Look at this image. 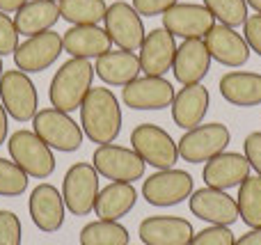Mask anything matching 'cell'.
Instances as JSON below:
<instances>
[{"label": "cell", "mask_w": 261, "mask_h": 245, "mask_svg": "<svg viewBox=\"0 0 261 245\" xmlns=\"http://www.w3.org/2000/svg\"><path fill=\"white\" fill-rule=\"evenodd\" d=\"M81 128L90 142L110 145L122 133V105L108 87H92L81 103Z\"/></svg>", "instance_id": "1"}, {"label": "cell", "mask_w": 261, "mask_h": 245, "mask_svg": "<svg viewBox=\"0 0 261 245\" xmlns=\"http://www.w3.org/2000/svg\"><path fill=\"white\" fill-rule=\"evenodd\" d=\"M94 76H96L94 64L90 60L69 58L55 71V76L50 78V87H48L50 105L69 115L73 110H81V103L85 101L87 92L92 90Z\"/></svg>", "instance_id": "2"}, {"label": "cell", "mask_w": 261, "mask_h": 245, "mask_svg": "<svg viewBox=\"0 0 261 245\" xmlns=\"http://www.w3.org/2000/svg\"><path fill=\"white\" fill-rule=\"evenodd\" d=\"M9 158L30 179H48L55 172V154L35 131H14L7 138Z\"/></svg>", "instance_id": "3"}, {"label": "cell", "mask_w": 261, "mask_h": 245, "mask_svg": "<svg viewBox=\"0 0 261 245\" xmlns=\"http://www.w3.org/2000/svg\"><path fill=\"white\" fill-rule=\"evenodd\" d=\"M32 131L53 151H62V154L78 151L83 140H85L81 124L69 113H62V110L53 108V105L37 110V115L32 117Z\"/></svg>", "instance_id": "4"}, {"label": "cell", "mask_w": 261, "mask_h": 245, "mask_svg": "<svg viewBox=\"0 0 261 245\" xmlns=\"http://www.w3.org/2000/svg\"><path fill=\"white\" fill-rule=\"evenodd\" d=\"M0 103L5 105L9 119L18 124L32 122L39 110V94L35 83L30 80V73L21 69H7L0 78Z\"/></svg>", "instance_id": "5"}, {"label": "cell", "mask_w": 261, "mask_h": 245, "mask_svg": "<svg viewBox=\"0 0 261 245\" xmlns=\"http://www.w3.org/2000/svg\"><path fill=\"white\" fill-rule=\"evenodd\" d=\"M130 149L156 170H170L179 160L176 142L158 124H138L130 131Z\"/></svg>", "instance_id": "6"}, {"label": "cell", "mask_w": 261, "mask_h": 245, "mask_svg": "<svg viewBox=\"0 0 261 245\" xmlns=\"http://www.w3.org/2000/svg\"><path fill=\"white\" fill-rule=\"evenodd\" d=\"M99 172L92 163H73L62 179V200L71 215H90L99 195Z\"/></svg>", "instance_id": "7"}, {"label": "cell", "mask_w": 261, "mask_h": 245, "mask_svg": "<svg viewBox=\"0 0 261 245\" xmlns=\"http://www.w3.org/2000/svg\"><path fill=\"white\" fill-rule=\"evenodd\" d=\"M195 190V179L186 170H156L151 177L144 179L142 197L151 206H176L186 202Z\"/></svg>", "instance_id": "8"}, {"label": "cell", "mask_w": 261, "mask_h": 245, "mask_svg": "<svg viewBox=\"0 0 261 245\" xmlns=\"http://www.w3.org/2000/svg\"><path fill=\"white\" fill-rule=\"evenodd\" d=\"M231 140V133L225 124L211 122V124H199V126L186 131L179 138L176 147H179V156L186 163H206L213 156L222 154Z\"/></svg>", "instance_id": "9"}, {"label": "cell", "mask_w": 261, "mask_h": 245, "mask_svg": "<svg viewBox=\"0 0 261 245\" xmlns=\"http://www.w3.org/2000/svg\"><path fill=\"white\" fill-rule=\"evenodd\" d=\"M92 165L99 172V177H106L110 181H122V183H133L144 177L147 163L135 154L133 149L122 145H99L92 156Z\"/></svg>", "instance_id": "10"}, {"label": "cell", "mask_w": 261, "mask_h": 245, "mask_svg": "<svg viewBox=\"0 0 261 245\" xmlns=\"http://www.w3.org/2000/svg\"><path fill=\"white\" fill-rule=\"evenodd\" d=\"M103 23L113 44H117L122 50H130V53L140 50L144 37H147V30H144L142 16L135 12L133 5L124 3V0L108 5Z\"/></svg>", "instance_id": "11"}, {"label": "cell", "mask_w": 261, "mask_h": 245, "mask_svg": "<svg viewBox=\"0 0 261 245\" xmlns=\"http://www.w3.org/2000/svg\"><path fill=\"white\" fill-rule=\"evenodd\" d=\"M62 35L53 30H46L41 35L28 37L23 44H18L16 53H14V64L16 69L25 73H39L44 69L53 67L58 58L62 55Z\"/></svg>", "instance_id": "12"}, {"label": "cell", "mask_w": 261, "mask_h": 245, "mask_svg": "<svg viewBox=\"0 0 261 245\" xmlns=\"http://www.w3.org/2000/svg\"><path fill=\"white\" fill-rule=\"evenodd\" d=\"M174 94V87L165 76H138L122 87V101L130 110L170 108Z\"/></svg>", "instance_id": "13"}, {"label": "cell", "mask_w": 261, "mask_h": 245, "mask_svg": "<svg viewBox=\"0 0 261 245\" xmlns=\"http://www.w3.org/2000/svg\"><path fill=\"white\" fill-rule=\"evenodd\" d=\"M216 25V18L204 5L176 3L163 14V28L179 39H204Z\"/></svg>", "instance_id": "14"}, {"label": "cell", "mask_w": 261, "mask_h": 245, "mask_svg": "<svg viewBox=\"0 0 261 245\" xmlns=\"http://www.w3.org/2000/svg\"><path fill=\"white\" fill-rule=\"evenodd\" d=\"M188 206L193 215L208 225H220V227H231L239 215V204L227 190H216V188H197L188 197Z\"/></svg>", "instance_id": "15"}, {"label": "cell", "mask_w": 261, "mask_h": 245, "mask_svg": "<svg viewBox=\"0 0 261 245\" xmlns=\"http://www.w3.org/2000/svg\"><path fill=\"white\" fill-rule=\"evenodd\" d=\"M28 211H30L32 225L44 234H53L62 229L64 218H67L62 193L53 183H39L37 188H32L30 200H28Z\"/></svg>", "instance_id": "16"}, {"label": "cell", "mask_w": 261, "mask_h": 245, "mask_svg": "<svg viewBox=\"0 0 261 245\" xmlns=\"http://www.w3.org/2000/svg\"><path fill=\"white\" fill-rule=\"evenodd\" d=\"M204 44H206L211 60H216L222 67L239 69L250 60V46L245 37L222 23H216L208 30V35L204 37Z\"/></svg>", "instance_id": "17"}, {"label": "cell", "mask_w": 261, "mask_h": 245, "mask_svg": "<svg viewBox=\"0 0 261 245\" xmlns=\"http://www.w3.org/2000/svg\"><path fill=\"white\" fill-rule=\"evenodd\" d=\"M142 245H188L195 229L179 215H149L138 227Z\"/></svg>", "instance_id": "18"}, {"label": "cell", "mask_w": 261, "mask_h": 245, "mask_svg": "<svg viewBox=\"0 0 261 245\" xmlns=\"http://www.w3.org/2000/svg\"><path fill=\"white\" fill-rule=\"evenodd\" d=\"M176 55V37L170 35L165 28H153L147 32L140 46V69L144 76H165L172 69Z\"/></svg>", "instance_id": "19"}, {"label": "cell", "mask_w": 261, "mask_h": 245, "mask_svg": "<svg viewBox=\"0 0 261 245\" xmlns=\"http://www.w3.org/2000/svg\"><path fill=\"white\" fill-rule=\"evenodd\" d=\"M250 163L243 154L236 151H222V154L213 156L211 160L204 163L202 179L208 188L216 190H229L236 188L250 177Z\"/></svg>", "instance_id": "20"}, {"label": "cell", "mask_w": 261, "mask_h": 245, "mask_svg": "<svg viewBox=\"0 0 261 245\" xmlns=\"http://www.w3.org/2000/svg\"><path fill=\"white\" fill-rule=\"evenodd\" d=\"M208 69H211V55L204 39H186L176 46L172 73L179 85H197L206 78Z\"/></svg>", "instance_id": "21"}, {"label": "cell", "mask_w": 261, "mask_h": 245, "mask_svg": "<svg viewBox=\"0 0 261 245\" xmlns=\"http://www.w3.org/2000/svg\"><path fill=\"white\" fill-rule=\"evenodd\" d=\"M208 105H211V94L208 90L197 83V85H184L179 92L174 94V101H172V119L179 128H190L199 126L204 122L208 113Z\"/></svg>", "instance_id": "22"}, {"label": "cell", "mask_w": 261, "mask_h": 245, "mask_svg": "<svg viewBox=\"0 0 261 245\" xmlns=\"http://www.w3.org/2000/svg\"><path fill=\"white\" fill-rule=\"evenodd\" d=\"M62 46L64 53H69L71 58L96 60L113 50V39L101 25H71L62 35Z\"/></svg>", "instance_id": "23"}, {"label": "cell", "mask_w": 261, "mask_h": 245, "mask_svg": "<svg viewBox=\"0 0 261 245\" xmlns=\"http://www.w3.org/2000/svg\"><path fill=\"white\" fill-rule=\"evenodd\" d=\"M140 58L130 50H108L94 62V73L110 87H124L140 76Z\"/></svg>", "instance_id": "24"}, {"label": "cell", "mask_w": 261, "mask_h": 245, "mask_svg": "<svg viewBox=\"0 0 261 245\" xmlns=\"http://www.w3.org/2000/svg\"><path fill=\"white\" fill-rule=\"evenodd\" d=\"M222 99L239 108L261 105V73L257 71H229L218 83Z\"/></svg>", "instance_id": "25"}, {"label": "cell", "mask_w": 261, "mask_h": 245, "mask_svg": "<svg viewBox=\"0 0 261 245\" xmlns=\"http://www.w3.org/2000/svg\"><path fill=\"white\" fill-rule=\"evenodd\" d=\"M135 202H138V190L133 183L122 181H110L106 188H101L94 202V213L99 220H119L133 211Z\"/></svg>", "instance_id": "26"}, {"label": "cell", "mask_w": 261, "mask_h": 245, "mask_svg": "<svg viewBox=\"0 0 261 245\" xmlns=\"http://www.w3.org/2000/svg\"><path fill=\"white\" fill-rule=\"evenodd\" d=\"M60 21V7L53 0H28L16 14L14 25L21 37H35L50 30Z\"/></svg>", "instance_id": "27"}, {"label": "cell", "mask_w": 261, "mask_h": 245, "mask_svg": "<svg viewBox=\"0 0 261 245\" xmlns=\"http://www.w3.org/2000/svg\"><path fill=\"white\" fill-rule=\"evenodd\" d=\"M60 18L71 25H99L106 16V0H60Z\"/></svg>", "instance_id": "28"}, {"label": "cell", "mask_w": 261, "mask_h": 245, "mask_svg": "<svg viewBox=\"0 0 261 245\" xmlns=\"http://www.w3.org/2000/svg\"><path fill=\"white\" fill-rule=\"evenodd\" d=\"M78 241L81 245H128L130 234L115 220H94L81 229Z\"/></svg>", "instance_id": "29"}, {"label": "cell", "mask_w": 261, "mask_h": 245, "mask_svg": "<svg viewBox=\"0 0 261 245\" xmlns=\"http://www.w3.org/2000/svg\"><path fill=\"white\" fill-rule=\"evenodd\" d=\"M236 204H239V215L250 229L261 227V177L250 174L243 183L239 186V195H236Z\"/></svg>", "instance_id": "30"}, {"label": "cell", "mask_w": 261, "mask_h": 245, "mask_svg": "<svg viewBox=\"0 0 261 245\" xmlns=\"http://www.w3.org/2000/svg\"><path fill=\"white\" fill-rule=\"evenodd\" d=\"M202 5L213 14L216 21H220L222 25H243L248 14V3L245 0H202Z\"/></svg>", "instance_id": "31"}, {"label": "cell", "mask_w": 261, "mask_h": 245, "mask_svg": "<svg viewBox=\"0 0 261 245\" xmlns=\"http://www.w3.org/2000/svg\"><path fill=\"white\" fill-rule=\"evenodd\" d=\"M30 177L12 158H0V197H21L28 190Z\"/></svg>", "instance_id": "32"}, {"label": "cell", "mask_w": 261, "mask_h": 245, "mask_svg": "<svg viewBox=\"0 0 261 245\" xmlns=\"http://www.w3.org/2000/svg\"><path fill=\"white\" fill-rule=\"evenodd\" d=\"M234 232L229 227H220V225H211L206 229H199L197 234H193L188 245H234Z\"/></svg>", "instance_id": "33"}, {"label": "cell", "mask_w": 261, "mask_h": 245, "mask_svg": "<svg viewBox=\"0 0 261 245\" xmlns=\"http://www.w3.org/2000/svg\"><path fill=\"white\" fill-rule=\"evenodd\" d=\"M23 227L14 211L0 209V245H21Z\"/></svg>", "instance_id": "34"}, {"label": "cell", "mask_w": 261, "mask_h": 245, "mask_svg": "<svg viewBox=\"0 0 261 245\" xmlns=\"http://www.w3.org/2000/svg\"><path fill=\"white\" fill-rule=\"evenodd\" d=\"M18 30L14 25V18L9 14L0 12V58L14 55L18 48Z\"/></svg>", "instance_id": "35"}, {"label": "cell", "mask_w": 261, "mask_h": 245, "mask_svg": "<svg viewBox=\"0 0 261 245\" xmlns=\"http://www.w3.org/2000/svg\"><path fill=\"white\" fill-rule=\"evenodd\" d=\"M243 149H245V158H248L250 168L261 177V131H252L243 142Z\"/></svg>", "instance_id": "36"}, {"label": "cell", "mask_w": 261, "mask_h": 245, "mask_svg": "<svg viewBox=\"0 0 261 245\" xmlns=\"http://www.w3.org/2000/svg\"><path fill=\"white\" fill-rule=\"evenodd\" d=\"M243 37H245V41H248L250 50H254L261 58V14H252V16L245 18Z\"/></svg>", "instance_id": "37"}, {"label": "cell", "mask_w": 261, "mask_h": 245, "mask_svg": "<svg viewBox=\"0 0 261 245\" xmlns=\"http://www.w3.org/2000/svg\"><path fill=\"white\" fill-rule=\"evenodd\" d=\"M179 0H133V7L140 16H163L172 5H176Z\"/></svg>", "instance_id": "38"}, {"label": "cell", "mask_w": 261, "mask_h": 245, "mask_svg": "<svg viewBox=\"0 0 261 245\" xmlns=\"http://www.w3.org/2000/svg\"><path fill=\"white\" fill-rule=\"evenodd\" d=\"M234 245H261V227L245 232L241 238H236Z\"/></svg>", "instance_id": "39"}, {"label": "cell", "mask_w": 261, "mask_h": 245, "mask_svg": "<svg viewBox=\"0 0 261 245\" xmlns=\"http://www.w3.org/2000/svg\"><path fill=\"white\" fill-rule=\"evenodd\" d=\"M7 131H9V115L5 110V105L0 103V147L7 142Z\"/></svg>", "instance_id": "40"}, {"label": "cell", "mask_w": 261, "mask_h": 245, "mask_svg": "<svg viewBox=\"0 0 261 245\" xmlns=\"http://www.w3.org/2000/svg\"><path fill=\"white\" fill-rule=\"evenodd\" d=\"M25 3H28V0H0V12H5V14H16Z\"/></svg>", "instance_id": "41"}, {"label": "cell", "mask_w": 261, "mask_h": 245, "mask_svg": "<svg viewBox=\"0 0 261 245\" xmlns=\"http://www.w3.org/2000/svg\"><path fill=\"white\" fill-rule=\"evenodd\" d=\"M248 3V7H252L257 14H261V0H245Z\"/></svg>", "instance_id": "42"}, {"label": "cell", "mask_w": 261, "mask_h": 245, "mask_svg": "<svg viewBox=\"0 0 261 245\" xmlns=\"http://www.w3.org/2000/svg\"><path fill=\"white\" fill-rule=\"evenodd\" d=\"M3 73H5V69H3V58H0V78H3Z\"/></svg>", "instance_id": "43"}, {"label": "cell", "mask_w": 261, "mask_h": 245, "mask_svg": "<svg viewBox=\"0 0 261 245\" xmlns=\"http://www.w3.org/2000/svg\"><path fill=\"white\" fill-rule=\"evenodd\" d=\"M53 3H60V0H53Z\"/></svg>", "instance_id": "44"}]
</instances>
